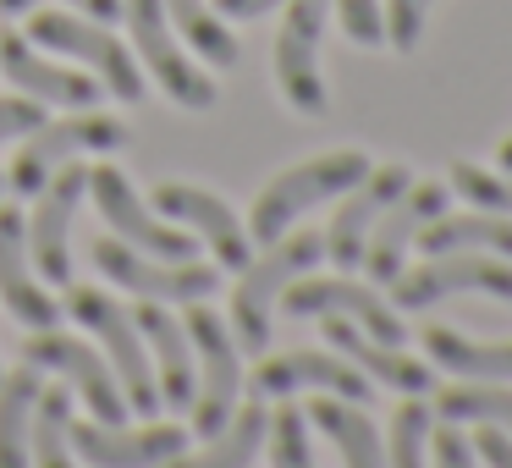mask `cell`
Wrapping results in <instances>:
<instances>
[{
  "label": "cell",
  "mask_w": 512,
  "mask_h": 468,
  "mask_svg": "<svg viewBox=\"0 0 512 468\" xmlns=\"http://www.w3.org/2000/svg\"><path fill=\"white\" fill-rule=\"evenodd\" d=\"M369 166H375V160H369L364 149H331V155H309V160H298V166H287L281 177H270L265 193L254 199L248 237H254L259 248L276 243L281 232H292L298 215H309L314 204H325V199H342L353 182H364Z\"/></svg>",
  "instance_id": "1"
},
{
  "label": "cell",
  "mask_w": 512,
  "mask_h": 468,
  "mask_svg": "<svg viewBox=\"0 0 512 468\" xmlns=\"http://www.w3.org/2000/svg\"><path fill=\"white\" fill-rule=\"evenodd\" d=\"M325 259V237L320 232H281L276 243H265V254L248 259L237 270V292H232V331L243 353H265L270 347V314H276L287 281L309 276Z\"/></svg>",
  "instance_id": "2"
},
{
  "label": "cell",
  "mask_w": 512,
  "mask_h": 468,
  "mask_svg": "<svg viewBox=\"0 0 512 468\" xmlns=\"http://www.w3.org/2000/svg\"><path fill=\"white\" fill-rule=\"evenodd\" d=\"M28 39L45 45V50H56V56L83 61V67L105 83V94H116L122 105L144 100V72H138L133 50H127L105 23H94V17H83V12H39L34 6V12H28Z\"/></svg>",
  "instance_id": "3"
},
{
  "label": "cell",
  "mask_w": 512,
  "mask_h": 468,
  "mask_svg": "<svg viewBox=\"0 0 512 468\" xmlns=\"http://www.w3.org/2000/svg\"><path fill=\"white\" fill-rule=\"evenodd\" d=\"M67 309H72V320H78L83 331L105 342V358H111V375H116V386H122L127 408L155 413L160 408V386H155L149 347H144V336H138L133 314H127L116 298H105L100 287H67Z\"/></svg>",
  "instance_id": "4"
},
{
  "label": "cell",
  "mask_w": 512,
  "mask_h": 468,
  "mask_svg": "<svg viewBox=\"0 0 512 468\" xmlns=\"http://www.w3.org/2000/svg\"><path fill=\"white\" fill-rule=\"evenodd\" d=\"M122 144H127V127L116 122V116H61V122L45 116V122L23 138V149H17L6 188H12L17 199H28V193H39L78 155H111V149H122Z\"/></svg>",
  "instance_id": "5"
},
{
  "label": "cell",
  "mask_w": 512,
  "mask_h": 468,
  "mask_svg": "<svg viewBox=\"0 0 512 468\" xmlns=\"http://www.w3.org/2000/svg\"><path fill=\"white\" fill-rule=\"evenodd\" d=\"M193 342V358H199V391H193V435L210 441L226 419L237 413V391H243V364H237V336L221 314H210L204 303H193L188 320H182Z\"/></svg>",
  "instance_id": "6"
},
{
  "label": "cell",
  "mask_w": 512,
  "mask_h": 468,
  "mask_svg": "<svg viewBox=\"0 0 512 468\" xmlns=\"http://www.w3.org/2000/svg\"><path fill=\"white\" fill-rule=\"evenodd\" d=\"M122 17H127V28H133V45H138V56H144L149 78H155L182 111H215L221 89H215L210 72H199L193 56L177 45L166 6H160V0H122Z\"/></svg>",
  "instance_id": "7"
},
{
  "label": "cell",
  "mask_w": 512,
  "mask_h": 468,
  "mask_svg": "<svg viewBox=\"0 0 512 468\" xmlns=\"http://www.w3.org/2000/svg\"><path fill=\"white\" fill-rule=\"evenodd\" d=\"M452 292H485L496 303H512V259L501 254H430L424 265L402 270L391 281V309H430L435 298H452Z\"/></svg>",
  "instance_id": "8"
},
{
  "label": "cell",
  "mask_w": 512,
  "mask_h": 468,
  "mask_svg": "<svg viewBox=\"0 0 512 468\" xmlns=\"http://www.w3.org/2000/svg\"><path fill=\"white\" fill-rule=\"evenodd\" d=\"M23 364L45 369V375H61V380H67V391L89 402V413L100 424H127V413H133V408H127V397H122V386H116V375H111V364H105L89 342L61 336L56 325L28 336V342H23Z\"/></svg>",
  "instance_id": "9"
},
{
  "label": "cell",
  "mask_w": 512,
  "mask_h": 468,
  "mask_svg": "<svg viewBox=\"0 0 512 468\" xmlns=\"http://www.w3.org/2000/svg\"><path fill=\"white\" fill-rule=\"evenodd\" d=\"M325 17L331 0H287L276 34V83L281 100L298 116H325V78H320V39H325Z\"/></svg>",
  "instance_id": "10"
},
{
  "label": "cell",
  "mask_w": 512,
  "mask_h": 468,
  "mask_svg": "<svg viewBox=\"0 0 512 468\" xmlns=\"http://www.w3.org/2000/svg\"><path fill=\"white\" fill-rule=\"evenodd\" d=\"M94 265L105 270V281L138 292V298L155 303H204L221 281L215 265H199V259H149L138 248L116 243V237H100L94 243Z\"/></svg>",
  "instance_id": "11"
},
{
  "label": "cell",
  "mask_w": 512,
  "mask_h": 468,
  "mask_svg": "<svg viewBox=\"0 0 512 468\" xmlns=\"http://www.w3.org/2000/svg\"><path fill=\"white\" fill-rule=\"evenodd\" d=\"M281 309L298 314V320H303V314H336V320H353L358 331H369L375 342H391V347L408 342V331H402V309H391L375 287L353 281L347 270H342V276H325V281H314V276L287 281Z\"/></svg>",
  "instance_id": "12"
},
{
  "label": "cell",
  "mask_w": 512,
  "mask_h": 468,
  "mask_svg": "<svg viewBox=\"0 0 512 468\" xmlns=\"http://www.w3.org/2000/svg\"><path fill=\"white\" fill-rule=\"evenodd\" d=\"M89 199H94V210L105 215V226L116 232V243L138 248V254H149V259H193V237L177 232V226H166L160 215H149L144 199L133 193V182L116 166L89 171Z\"/></svg>",
  "instance_id": "13"
},
{
  "label": "cell",
  "mask_w": 512,
  "mask_h": 468,
  "mask_svg": "<svg viewBox=\"0 0 512 468\" xmlns=\"http://www.w3.org/2000/svg\"><path fill=\"white\" fill-rule=\"evenodd\" d=\"M413 182V171L402 166V160H386V166H369L364 182H353V188L342 193L347 204H336L331 226H325V259H331L336 270H358V259H364V243L369 232H375V221L391 210V199H397L402 188Z\"/></svg>",
  "instance_id": "14"
},
{
  "label": "cell",
  "mask_w": 512,
  "mask_h": 468,
  "mask_svg": "<svg viewBox=\"0 0 512 468\" xmlns=\"http://www.w3.org/2000/svg\"><path fill=\"white\" fill-rule=\"evenodd\" d=\"M441 210H446V182H408V188L391 199V210L375 221V232H369V243H364V259H358L375 287H391V281L408 270V248L419 243V232Z\"/></svg>",
  "instance_id": "15"
},
{
  "label": "cell",
  "mask_w": 512,
  "mask_h": 468,
  "mask_svg": "<svg viewBox=\"0 0 512 468\" xmlns=\"http://www.w3.org/2000/svg\"><path fill=\"white\" fill-rule=\"evenodd\" d=\"M89 199V171L83 166H61L56 177L39 188V204H34V221H23L28 232V259L45 281L67 287L72 281V254H67V232H72V215L78 204Z\"/></svg>",
  "instance_id": "16"
},
{
  "label": "cell",
  "mask_w": 512,
  "mask_h": 468,
  "mask_svg": "<svg viewBox=\"0 0 512 468\" xmlns=\"http://www.w3.org/2000/svg\"><path fill=\"white\" fill-rule=\"evenodd\" d=\"M155 210L166 215V221L199 232L204 243L215 248V265L221 270H243L248 259H254V237H248V226L237 221V210L226 199H215L210 188H193V182H160Z\"/></svg>",
  "instance_id": "17"
},
{
  "label": "cell",
  "mask_w": 512,
  "mask_h": 468,
  "mask_svg": "<svg viewBox=\"0 0 512 468\" xmlns=\"http://www.w3.org/2000/svg\"><path fill=\"white\" fill-rule=\"evenodd\" d=\"M72 452L83 457L89 468H160L188 446V424H67Z\"/></svg>",
  "instance_id": "18"
},
{
  "label": "cell",
  "mask_w": 512,
  "mask_h": 468,
  "mask_svg": "<svg viewBox=\"0 0 512 468\" xmlns=\"http://www.w3.org/2000/svg\"><path fill=\"white\" fill-rule=\"evenodd\" d=\"M0 72L17 83V94H28V100H39V105H67V111H94L100 94H105L100 78L72 72V67H61V61H45L34 50V39L17 34V28L0 34Z\"/></svg>",
  "instance_id": "19"
},
{
  "label": "cell",
  "mask_w": 512,
  "mask_h": 468,
  "mask_svg": "<svg viewBox=\"0 0 512 468\" xmlns=\"http://www.w3.org/2000/svg\"><path fill=\"white\" fill-rule=\"evenodd\" d=\"M254 391L259 397H292V391H331L347 402H369L375 380H364L347 358L320 353V347H298V353H270L254 369Z\"/></svg>",
  "instance_id": "20"
},
{
  "label": "cell",
  "mask_w": 512,
  "mask_h": 468,
  "mask_svg": "<svg viewBox=\"0 0 512 468\" xmlns=\"http://www.w3.org/2000/svg\"><path fill=\"white\" fill-rule=\"evenodd\" d=\"M0 303L17 325L28 331H50L61 320V303L39 287L34 276V259H28V232H23V215L12 204H0Z\"/></svg>",
  "instance_id": "21"
},
{
  "label": "cell",
  "mask_w": 512,
  "mask_h": 468,
  "mask_svg": "<svg viewBox=\"0 0 512 468\" xmlns=\"http://www.w3.org/2000/svg\"><path fill=\"white\" fill-rule=\"evenodd\" d=\"M133 325L144 336V347L155 353V386H160V402L171 413H188L193 408V391H199V375H193V342L182 331V320L166 309V303L144 298L133 309Z\"/></svg>",
  "instance_id": "22"
},
{
  "label": "cell",
  "mask_w": 512,
  "mask_h": 468,
  "mask_svg": "<svg viewBox=\"0 0 512 468\" xmlns=\"http://www.w3.org/2000/svg\"><path fill=\"white\" fill-rule=\"evenodd\" d=\"M320 320H325L331 347H336V353H342L364 380L391 386V391H402V397H424V391H435V369L419 364L413 353H402V347H391V342H375V336L358 331L353 320H336V314H320Z\"/></svg>",
  "instance_id": "23"
},
{
  "label": "cell",
  "mask_w": 512,
  "mask_h": 468,
  "mask_svg": "<svg viewBox=\"0 0 512 468\" xmlns=\"http://www.w3.org/2000/svg\"><path fill=\"white\" fill-rule=\"evenodd\" d=\"M303 419H309L314 430H325V441L342 452L347 468H391L386 463V441H380V430L369 424L364 402H347V397L320 391V397L309 402V413H303Z\"/></svg>",
  "instance_id": "24"
},
{
  "label": "cell",
  "mask_w": 512,
  "mask_h": 468,
  "mask_svg": "<svg viewBox=\"0 0 512 468\" xmlns=\"http://www.w3.org/2000/svg\"><path fill=\"white\" fill-rule=\"evenodd\" d=\"M424 254H501L512 259V215L496 210H463V215H435L430 226L419 232Z\"/></svg>",
  "instance_id": "25"
},
{
  "label": "cell",
  "mask_w": 512,
  "mask_h": 468,
  "mask_svg": "<svg viewBox=\"0 0 512 468\" xmlns=\"http://www.w3.org/2000/svg\"><path fill=\"white\" fill-rule=\"evenodd\" d=\"M265 424H270V408L259 397L254 402H237V413L210 435L204 452H193V457L177 452L171 463H160V468H254L259 446H265Z\"/></svg>",
  "instance_id": "26"
},
{
  "label": "cell",
  "mask_w": 512,
  "mask_h": 468,
  "mask_svg": "<svg viewBox=\"0 0 512 468\" xmlns=\"http://www.w3.org/2000/svg\"><path fill=\"white\" fill-rule=\"evenodd\" d=\"M424 353H430L435 369H446L457 380H512V342H474L452 325H430Z\"/></svg>",
  "instance_id": "27"
},
{
  "label": "cell",
  "mask_w": 512,
  "mask_h": 468,
  "mask_svg": "<svg viewBox=\"0 0 512 468\" xmlns=\"http://www.w3.org/2000/svg\"><path fill=\"white\" fill-rule=\"evenodd\" d=\"M39 369L23 364L17 375H0V468H34V402H39Z\"/></svg>",
  "instance_id": "28"
},
{
  "label": "cell",
  "mask_w": 512,
  "mask_h": 468,
  "mask_svg": "<svg viewBox=\"0 0 512 468\" xmlns=\"http://www.w3.org/2000/svg\"><path fill=\"white\" fill-rule=\"evenodd\" d=\"M435 413L446 424H496L512 435V386L507 380H452L435 391Z\"/></svg>",
  "instance_id": "29"
},
{
  "label": "cell",
  "mask_w": 512,
  "mask_h": 468,
  "mask_svg": "<svg viewBox=\"0 0 512 468\" xmlns=\"http://www.w3.org/2000/svg\"><path fill=\"white\" fill-rule=\"evenodd\" d=\"M160 6H166V17H171V28H177L182 39H188L193 50H199L204 61H210V67H237V56H243V50H237V39H232V28L221 23V17L210 12V6H204V0H160Z\"/></svg>",
  "instance_id": "30"
},
{
  "label": "cell",
  "mask_w": 512,
  "mask_h": 468,
  "mask_svg": "<svg viewBox=\"0 0 512 468\" xmlns=\"http://www.w3.org/2000/svg\"><path fill=\"white\" fill-rule=\"evenodd\" d=\"M72 391L67 386H39L34 402V441H28V457L34 468H72Z\"/></svg>",
  "instance_id": "31"
},
{
  "label": "cell",
  "mask_w": 512,
  "mask_h": 468,
  "mask_svg": "<svg viewBox=\"0 0 512 468\" xmlns=\"http://www.w3.org/2000/svg\"><path fill=\"white\" fill-rule=\"evenodd\" d=\"M430 430H435V408L424 397H408L397 413H391L386 463L391 468H430Z\"/></svg>",
  "instance_id": "32"
},
{
  "label": "cell",
  "mask_w": 512,
  "mask_h": 468,
  "mask_svg": "<svg viewBox=\"0 0 512 468\" xmlns=\"http://www.w3.org/2000/svg\"><path fill=\"white\" fill-rule=\"evenodd\" d=\"M265 446H270V468H314V452H309V419L303 408L281 402L265 424Z\"/></svg>",
  "instance_id": "33"
},
{
  "label": "cell",
  "mask_w": 512,
  "mask_h": 468,
  "mask_svg": "<svg viewBox=\"0 0 512 468\" xmlns=\"http://www.w3.org/2000/svg\"><path fill=\"white\" fill-rule=\"evenodd\" d=\"M452 188L463 193L474 210L512 215V177H507V171H479L474 160H457V166H452Z\"/></svg>",
  "instance_id": "34"
},
{
  "label": "cell",
  "mask_w": 512,
  "mask_h": 468,
  "mask_svg": "<svg viewBox=\"0 0 512 468\" xmlns=\"http://www.w3.org/2000/svg\"><path fill=\"white\" fill-rule=\"evenodd\" d=\"M336 17H342V34L364 50L386 45V17H380V0H331Z\"/></svg>",
  "instance_id": "35"
},
{
  "label": "cell",
  "mask_w": 512,
  "mask_h": 468,
  "mask_svg": "<svg viewBox=\"0 0 512 468\" xmlns=\"http://www.w3.org/2000/svg\"><path fill=\"white\" fill-rule=\"evenodd\" d=\"M430 6L435 0H386V12H380L386 17V45L408 56V50L424 39V17H430Z\"/></svg>",
  "instance_id": "36"
},
{
  "label": "cell",
  "mask_w": 512,
  "mask_h": 468,
  "mask_svg": "<svg viewBox=\"0 0 512 468\" xmlns=\"http://www.w3.org/2000/svg\"><path fill=\"white\" fill-rule=\"evenodd\" d=\"M479 463V452H474V441H468L457 424H435L430 430V468H474Z\"/></svg>",
  "instance_id": "37"
},
{
  "label": "cell",
  "mask_w": 512,
  "mask_h": 468,
  "mask_svg": "<svg viewBox=\"0 0 512 468\" xmlns=\"http://www.w3.org/2000/svg\"><path fill=\"white\" fill-rule=\"evenodd\" d=\"M39 122H45V105L39 100H28V94H6V100H0V144L28 138Z\"/></svg>",
  "instance_id": "38"
},
{
  "label": "cell",
  "mask_w": 512,
  "mask_h": 468,
  "mask_svg": "<svg viewBox=\"0 0 512 468\" xmlns=\"http://www.w3.org/2000/svg\"><path fill=\"white\" fill-rule=\"evenodd\" d=\"M474 452L485 457L490 468H512V435H507V430H496V424H479Z\"/></svg>",
  "instance_id": "39"
},
{
  "label": "cell",
  "mask_w": 512,
  "mask_h": 468,
  "mask_svg": "<svg viewBox=\"0 0 512 468\" xmlns=\"http://www.w3.org/2000/svg\"><path fill=\"white\" fill-rule=\"evenodd\" d=\"M270 6H281V0H215V12H221V17H237V23H248V17H265Z\"/></svg>",
  "instance_id": "40"
},
{
  "label": "cell",
  "mask_w": 512,
  "mask_h": 468,
  "mask_svg": "<svg viewBox=\"0 0 512 468\" xmlns=\"http://www.w3.org/2000/svg\"><path fill=\"white\" fill-rule=\"evenodd\" d=\"M72 6H78L83 17H94V23H105V28L122 17V0H72Z\"/></svg>",
  "instance_id": "41"
},
{
  "label": "cell",
  "mask_w": 512,
  "mask_h": 468,
  "mask_svg": "<svg viewBox=\"0 0 512 468\" xmlns=\"http://www.w3.org/2000/svg\"><path fill=\"white\" fill-rule=\"evenodd\" d=\"M34 6H39V0H0V17H12V23H17V17H28Z\"/></svg>",
  "instance_id": "42"
},
{
  "label": "cell",
  "mask_w": 512,
  "mask_h": 468,
  "mask_svg": "<svg viewBox=\"0 0 512 468\" xmlns=\"http://www.w3.org/2000/svg\"><path fill=\"white\" fill-rule=\"evenodd\" d=\"M496 166L512 177V138H501V149H496Z\"/></svg>",
  "instance_id": "43"
},
{
  "label": "cell",
  "mask_w": 512,
  "mask_h": 468,
  "mask_svg": "<svg viewBox=\"0 0 512 468\" xmlns=\"http://www.w3.org/2000/svg\"><path fill=\"white\" fill-rule=\"evenodd\" d=\"M0 188H6V177H0Z\"/></svg>",
  "instance_id": "44"
}]
</instances>
